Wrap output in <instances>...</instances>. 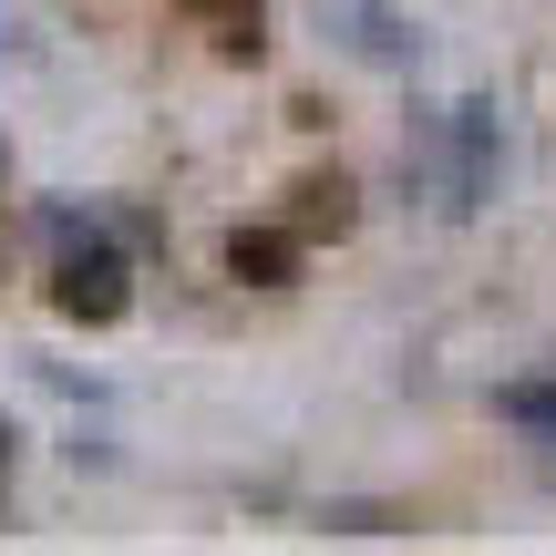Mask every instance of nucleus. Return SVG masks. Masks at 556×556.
<instances>
[{"instance_id":"nucleus-1","label":"nucleus","mask_w":556,"mask_h":556,"mask_svg":"<svg viewBox=\"0 0 556 556\" xmlns=\"http://www.w3.org/2000/svg\"><path fill=\"white\" fill-rule=\"evenodd\" d=\"M41 248H52V309L62 319H124L135 268H124L114 227L93 206H41Z\"/></svg>"},{"instance_id":"nucleus-2","label":"nucleus","mask_w":556,"mask_h":556,"mask_svg":"<svg viewBox=\"0 0 556 556\" xmlns=\"http://www.w3.org/2000/svg\"><path fill=\"white\" fill-rule=\"evenodd\" d=\"M495 176H505V114L495 103H454V114H443V206H454V217H475L484 197H495Z\"/></svg>"},{"instance_id":"nucleus-3","label":"nucleus","mask_w":556,"mask_h":556,"mask_svg":"<svg viewBox=\"0 0 556 556\" xmlns=\"http://www.w3.org/2000/svg\"><path fill=\"white\" fill-rule=\"evenodd\" d=\"M319 31H330L351 62H371V73H413L422 62V31L392 11V0H319Z\"/></svg>"},{"instance_id":"nucleus-4","label":"nucleus","mask_w":556,"mask_h":556,"mask_svg":"<svg viewBox=\"0 0 556 556\" xmlns=\"http://www.w3.org/2000/svg\"><path fill=\"white\" fill-rule=\"evenodd\" d=\"M495 413L516 422V433H536V443H556V381H505V392H495Z\"/></svg>"},{"instance_id":"nucleus-5","label":"nucleus","mask_w":556,"mask_h":556,"mask_svg":"<svg viewBox=\"0 0 556 556\" xmlns=\"http://www.w3.org/2000/svg\"><path fill=\"white\" fill-rule=\"evenodd\" d=\"M227 258H238V278H268V289H278V268H289V238H238Z\"/></svg>"},{"instance_id":"nucleus-6","label":"nucleus","mask_w":556,"mask_h":556,"mask_svg":"<svg viewBox=\"0 0 556 556\" xmlns=\"http://www.w3.org/2000/svg\"><path fill=\"white\" fill-rule=\"evenodd\" d=\"M197 11H217V21H227V31H238V21H248V11H258V0H197Z\"/></svg>"},{"instance_id":"nucleus-7","label":"nucleus","mask_w":556,"mask_h":556,"mask_svg":"<svg viewBox=\"0 0 556 556\" xmlns=\"http://www.w3.org/2000/svg\"><path fill=\"white\" fill-rule=\"evenodd\" d=\"M11 443H21V433H11V422H0V495H11Z\"/></svg>"}]
</instances>
